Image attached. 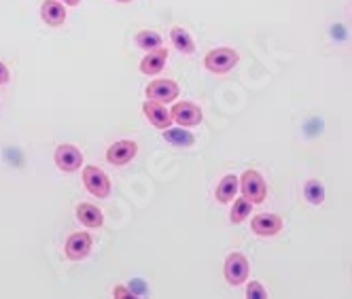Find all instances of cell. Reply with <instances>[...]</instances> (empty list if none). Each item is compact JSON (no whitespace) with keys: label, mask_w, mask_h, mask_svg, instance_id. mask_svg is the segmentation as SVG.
<instances>
[{"label":"cell","mask_w":352,"mask_h":299,"mask_svg":"<svg viewBox=\"0 0 352 299\" xmlns=\"http://www.w3.org/2000/svg\"><path fill=\"white\" fill-rule=\"evenodd\" d=\"M238 62H240L238 52H234V49H230V47L212 49V52H208L204 58V66L212 74H228L238 66Z\"/></svg>","instance_id":"obj_1"},{"label":"cell","mask_w":352,"mask_h":299,"mask_svg":"<svg viewBox=\"0 0 352 299\" xmlns=\"http://www.w3.org/2000/svg\"><path fill=\"white\" fill-rule=\"evenodd\" d=\"M81 179H83L85 189L91 195H96L100 199H104V197L111 195L113 185H111V179L107 177V172L102 168H98V166H85L83 172H81Z\"/></svg>","instance_id":"obj_2"},{"label":"cell","mask_w":352,"mask_h":299,"mask_svg":"<svg viewBox=\"0 0 352 299\" xmlns=\"http://www.w3.org/2000/svg\"><path fill=\"white\" fill-rule=\"evenodd\" d=\"M240 191L244 197H248L253 204H263L267 197V185L265 179L257 170H246L240 177Z\"/></svg>","instance_id":"obj_3"},{"label":"cell","mask_w":352,"mask_h":299,"mask_svg":"<svg viewBox=\"0 0 352 299\" xmlns=\"http://www.w3.org/2000/svg\"><path fill=\"white\" fill-rule=\"evenodd\" d=\"M248 272H250V263L242 253H230L225 257V280H228L232 287H240L246 278H248Z\"/></svg>","instance_id":"obj_4"},{"label":"cell","mask_w":352,"mask_h":299,"mask_svg":"<svg viewBox=\"0 0 352 299\" xmlns=\"http://www.w3.org/2000/svg\"><path fill=\"white\" fill-rule=\"evenodd\" d=\"M91 246H94V238L89 232L70 234L64 244V255L68 261H83L91 253Z\"/></svg>","instance_id":"obj_5"},{"label":"cell","mask_w":352,"mask_h":299,"mask_svg":"<svg viewBox=\"0 0 352 299\" xmlns=\"http://www.w3.org/2000/svg\"><path fill=\"white\" fill-rule=\"evenodd\" d=\"M170 113H172V119H174L176 126H183V128H195V126H199V123H202V119H204L202 109H199L197 104H193V102H189V100H183V102H176V104L170 109Z\"/></svg>","instance_id":"obj_6"},{"label":"cell","mask_w":352,"mask_h":299,"mask_svg":"<svg viewBox=\"0 0 352 299\" xmlns=\"http://www.w3.org/2000/svg\"><path fill=\"white\" fill-rule=\"evenodd\" d=\"M54 162L62 172L72 174L83 166V153L74 144H60L54 153Z\"/></svg>","instance_id":"obj_7"},{"label":"cell","mask_w":352,"mask_h":299,"mask_svg":"<svg viewBox=\"0 0 352 299\" xmlns=\"http://www.w3.org/2000/svg\"><path fill=\"white\" fill-rule=\"evenodd\" d=\"M142 113L151 121V126L162 130V132L168 130L172 123H174L170 109H166L164 102H157V100H146V102L142 104Z\"/></svg>","instance_id":"obj_8"},{"label":"cell","mask_w":352,"mask_h":299,"mask_svg":"<svg viewBox=\"0 0 352 299\" xmlns=\"http://www.w3.org/2000/svg\"><path fill=\"white\" fill-rule=\"evenodd\" d=\"M138 153V144L134 140H119L115 144H111L107 148V162L111 166H125V164H130Z\"/></svg>","instance_id":"obj_9"},{"label":"cell","mask_w":352,"mask_h":299,"mask_svg":"<svg viewBox=\"0 0 352 299\" xmlns=\"http://www.w3.org/2000/svg\"><path fill=\"white\" fill-rule=\"evenodd\" d=\"M144 93L148 100H157V102L168 104V102H174V100L179 98L181 89H179V83H174L170 79H157V81L146 85Z\"/></svg>","instance_id":"obj_10"},{"label":"cell","mask_w":352,"mask_h":299,"mask_svg":"<svg viewBox=\"0 0 352 299\" xmlns=\"http://www.w3.org/2000/svg\"><path fill=\"white\" fill-rule=\"evenodd\" d=\"M250 230H253L255 236L272 238L276 234H280L283 219L278 214H255L253 219H250Z\"/></svg>","instance_id":"obj_11"},{"label":"cell","mask_w":352,"mask_h":299,"mask_svg":"<svg viewBox=\"0 0 352 299\" xmlns=\"http://www.w3.org/2000/svg\"><path fill=\"white\" fill-rule=\"evenodd\" d=\"M41 19L52 28H60L66 21V5L60 0H45L41 5Z\"/></svg>","instance_id":"obj_12"},{"label":"cell","mask_w":352,"mask_h":299,"mask_svg":"<svg viewBox=\"0 0 352 299\" xmlns=\"http://www.w3.org/2000/svg\"><path fill=\"white\" fill-rule=\"evenodd\" d=\"M168 62V49L162 47V49H155V52H146V56L142 58L140 62V72L146 74V77H155L164 70Z\"/></svg>","instance_id":"obj_13"},{"label":"cell","mask_w":352,"mask_h":299,"mask_svg":"<svg viewBox=\"0 0 352 299\" xmlns=\"http://www.w3.org/2000/svg\"><path fill=\"white\" fill-rule=\"evenodd\" d=\"M77 219L81 225H85L87 230H100L104 225V214L100 210L96 204H89V202H83L77 206Z\"/></svg>","instance_id":"obj_14"},{"label":"cell","mask_w":352,"mask_h":299,"mask_svg":"<svg viewBox=\"0 0 352 299\" xmlns=\"http://www.w3.org/2000/svg\"><path fill=\"white\" fill-rule=\"evenodd\" d=\"M238 191H240V179L236 177V174H225L219 183V187H217L214 197H217L219 204H230L232 199L238 195Z\"/></svg>","instance_id":"obj_15"},{"label":"cell","mask_w":352,"mask_h":299,"mask_svg":"<svg viewBox=\"0 0 352 299\" xmlns=\"http://www.w3.org/2000/svg\"><path fill=\"white\" fill-rule=\"evenodd\" d=\"M170 41H172V45H174L176 52H181V54H185V56L195 54V43H193L191 34H189L185 28L174 26V28L170 30Z\"/></svg>","instance_id":"obj_16"},{"label":"cell","mask_w":352,"mask_h":299,"mask_svg":"<svg viewBox=\"0 0 352 299\" xmlns=\"http://www.w3.org/2000/svg\"><path fill=\"white\" fill-rule=\"evenodd\" d=\"M134 43H136V47L142 49V52H155V49L164 47V41H162L160 32H155V30H140L134 36Z\"/></svg>","instance_id":"obj_17"},{"label":"cell","mask_w":352,"mask_h":299,"mask_svg":"<svg viewBox=\"0 0 352 299\" xmlns=\"http://www.w3.org/2000/svg\"><path fill=\"white\" fill-rule=\"evenodd\" d=\"M164 138L172 146H191L195 142V136L189 130H185L183 126H179V128H172L170 126L168 130H164Z\"/></svg>","instance_id":"obj_18"},{"label":"cell","mask_w":352,"mask_h":299,"mask_svg":"<svg viewBox=\"0 0 352 299\" xmlns=\"http://www.w3.org/2000/svg\"><path fill=\"white\" fill-rule=\"evenodd\" d=\"M253 202H250L248 197H238L236 202H234V206H232V212H230V221L234 223V225H238V223H242V221H246L248 219V214L253 212Z\"/></svg>","instance_id":"obj_19"},{"label":"cell","mask_w":352,"mask_h":299,"mask_svg":"<svg viewBox=\"0 0 352 299\" xmlns=\"http://www.w3.org/2000/svg\"><path fill=\"white\" fill-rule=\"evenodd\" d=\"M304 197L312 206H320L324 202V185L318 179H310L304 185Z\"/></svg>","instance_id":"obj_20"},{"label":"cell","mask_w":352,"mask_h":299,"mask_svg":"<svg viewBox=\"0 0 352 299\" xmlns=\"http://www.w3.org/2000/svg\"><path fill=\"white\" fill-rule=\"evenodd\" d=\"M246 297L248 299H265L267 291L261 287V283L253 280V283H248V287H246Z\"/></svg>","instance_id":"obj_21"},{"label":"cell","mask_w":352,"mask_h":299,"mask_svg":"<svg viewBox=\"0 0 352 299\" xmlns=\"http://www.w3.org/2000/svg\"><path fill=\"white\" fill-rule=\"evenodd\" d=\"M113 297H117V299H128V297H134V293H132L130 287L117 285V287L113 289Z\"/></svg>","instance_id":"obj_22"},{"label":"cell","mask_w":352,"mask_h":299,"mask_svg":"<svg viewBox=\"0 0 352 299\" xmlns=\"http://www.w3.org/2000/svg\"><path fill=\"white\" fill-rule=\"evenodd\" d=\"M11 81V72L5 62H0V85H7Z\"/></svg>","instance_id":"obj_23"},{"label":"cell","mask_w":352,"mask_h":299,"mask_svg":"<svg viewBox=\"0 0 352 299\" xmlns=\"http://www.w3.org/2000/svg\"><path fill=\"white\" fill-rule=\"evenodd\" d=\"M60 3H64L66 7H79L81 0H60Z\"/></svg>","instance_id":"obj_24"},{"label":"cell","mask_w":352,"mask_h":299,"mask_svg":"<svg viewBox=\"0 0 352 299\" xmlns=\"http://www.w3.org/2000/svg\"><path fill=\"white\" fill-rule=\"evenodd\" d=\"M115 3H123L125 5V3H134V0H115Z\"/></svg>","instance_id":"obj_25"}]
</instances>
